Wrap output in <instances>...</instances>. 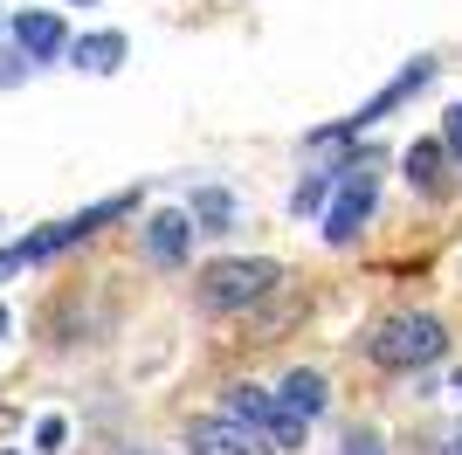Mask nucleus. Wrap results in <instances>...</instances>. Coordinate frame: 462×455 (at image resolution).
Masks as SVG:
<instances>
[{"mask_svg": "<svg viewBox=\"0 0 462 455\" xmlns=\"http://www.w3.org/2000/svg\"><path fill=\"white\" fill-rule=\"evenodd\" d=\"M132 208H138V193H111V200H97V208L69 214V221H49L42 235H21L14 248H0V276H14V269H28V263H49V255H62V248L90 242L104 221H125Z\"/></svg>", "mask_w": 462, "mask_h": 455, "instance_id": "f03ea898", "label": "nucleus"}, {"mask_svg": "<svg viewBox=\"0 0 462 455\" xmlns=\"http://www.w3.org/2000/svg\"><path fill=\"white\" fill-rule=\"evenodd\" d=\"M0 455H14V449H0Z\"/></svg>", "mask_w": 462, "mask_h": 455, "instance_id": "412c9836", "label": "nucleus"}, {"mask_svg": "<svg viewBox=\"0 0 462 455\" xmlns=\"http://www.w3.org/2000/svg\"><path fill=\"white\" fill-rule=\"evenodd\" d=\"M69 62L90 76H111L117 62H125V35H77L69 42Z\"/></svg>", "mask_w": 462, "mask_h": 455, "instance_id": "f8f14e48", "label": "nucleus"}, {"mask_svg": "<svg viewBox=\"0 0 462 455\" xmlns=\"http://www.w3.org/2000/svg\"><path fill=\"white\" fill-rule=\"evenodd\" d=\"M448 352V331L442 318H428V311H393L366 331V359L386 366V373H421Z\"/></svg>", "mask_w": 462, "mask_h": 455, "instance_id": "f257e3e1", "label": "nucleus"}, {"mask_svg": "<svg viewBox=\"0 0 462 455\" xmlns=\"http://www.w3.org/2000/svg\"><path fill=\"white\" fill-rule=\"evenodd\" d=\"M448 159H456V152H448L442 138H414V145H407V180L421 193H448Z\"/></svg>", "mask_w": 462, "mask_h": 455, "instance_id": "1a4fd4ad", "label": "nucleus"}, {"mask_svg": "<svg viewBox=\"0 0 462 455\" xmlns=\"http://www.w3.org/2000/svg\"><path fill=\"white\" fill-rule=\"evenodd\" d=\"M7 324H14V318H7V311H0V339H7Z\"/></svg>", "mask_w": 462, "mask_h": 455, "instance_id": "a211bd4d", "label": "nucleus"}, {"mask_svg": "<svg viewBox=\"0 0 462 455\" xmlns=\"http://www.w3.org/2000/svg\"><path fill=\"white\" fill-rule=\"evenodd\" d=\"M187 449L193 455H276V441L263 435V428H249V421L221 414V421H193V428H187Z\"/></svg>", "mask_w": 462, "mask_h": 455, "instance_id": "423d86ee", "label": "nucleus"}, {"mask_svg": "<svg viewBox=\"0 0 462 455\" xmlns=\"http://www.w3.org/2000/svg\"><path fill=\"white\" fill-rule=\"evenodd\" d=\"M290 407V414H304V421H318L325 414V400H331V386H325V373H310V366H297V373L283 379V394H276Z\"/></svg>", "mask_w": 462, "mask_h": 455, "instance_id": "9d476101", "label": "nucleus"}, {"mask_svg": "<svg viewBox=\"0 0 462 455\" xmlns=\"http://www.w3.org/2000/svg\"><path fill=\"white\" fill-rule=\"evenodd\" d=\"M14 42H21V56L28 62H56V56H69V28H62L56 14H28V7H21V21H14Z\"/></svg>", "mask_w": 462, "mask_h": 455, "instance_id": "0eeeda50", "label": "nucleus"}, {"mask_svg": "<svg viewBox=\"0 0 462 455\" xmlns=\"http://www.w3.org/2000/svg\"><path fill=\"white\" fill-rule=\"evenodd\" d=\"M373 200H380V172H373V159H346V166H338V200L325 208V242L346 248L352 235L366 228Z\"/></svg>", "mask_w": 462, "mask_h": 455, "instance_id": "39448f33", "label": "nucleus"}, {"mask_svg": "<svg viewBox=\"0 0 462 455\" xmlns=\"http://www.w3.org/2000/svg\"><path fill=\"white\" fill-rule=\"evenodd\" d=\"M187 214H193V228H200V235H228V228H235V193H228V187H193Z\"/></svg>", "mask_w": 462, "mask_h": 455, "instance_id": "9b49d317", "label": "nucleus"}, {"mask_svg": "<svg viewBox=\"0 0 462 455\" xmlns=\"http://www.w3.org/2000/svg\"><path fill=\"white\" fill-rule=\"evenodd\" d=\"M346 455H386V441L373 435V428H352V435H346Z\"/></svg>", "mask_w": 462, "mask_h": 455, "instance_id": "dca6fc26", "label": "nucleus"}, {"mask_svg": "<svg viewBox=\"0 0 462 455\" xmlns=\"http://www.w3.org/2000/svg\"><path fill=\"white\" fill-rule=\"evenodd\" d=\"M428 83H435V62H428V56H414V62H407V70L393 76V83H386L380 97H373V104H359L352 117H338V125H325V132H310V145H318V152H325V145H346V138H359L366 125H380L386 111H401L407 97H414V90H428Z\"/></svg>", "mask_w": 462, "mask_h": 455, "instance_id": "20e7f679", "label": "nucleus"}, {"mask_svg": "<svg viewBox=\"0 0 462 455\" xmlns=\"http://www.w3.org/2000/svg\"><path fill=\"white\" fill-rule=\"evenodd\" d=\"M228 414H235V421H249V428H263V435H270V421L283 414V400H270L263 386H228Z\"/></svg>", "mask_w": 462, "mask_h": 455, "instance_id": "ddd939ff", "label": "nucleus"}, {"mask_svg": "<svg viewBox=\"0 0 462 455\" xmlns=\"http://www.w3.org/2000/svg\"><path fill=\"white\" fill-rule=\"evenodd\" d=\"M456 394H462V373H456Z\"/></svg>", "mask_w": 462, "mask_h": 455, "instance_id": "6ab92c4d", "label": "nucleus"}, {"mask_svg": "<svg viewBox=\"0 0 462 455\" xmlns=\"http://www.w3.org/2000/svg\"><path fill=\"white\" fill-rule=\"evenodd\" d=\"M77 7H90V0H77Z\"/></svg>", "mask_w": 462, "mask_h": 455, "instance_id": "aec40b11", "label": "nucleus"}, {"mask_svg": "<svg viewBox=\"0 0 462 455\" xmlns=\"http://www.w3.org/2000/svg\"><path fill=\"white\" fill-rule=\"evenodd\" d=\"M62 435H69V428H62V414H42V421H35V449H62Z\"/></svg>", "mask_w": 462, "mask_h": 455, "instance_id": "2eb2a0df", "label": "nucleus"}, {"mask_svg": "<svg viewBox=\"0 0 462 455\" xmlns=\"http://www.w3.org/2000/svg\"><path fill=\"white\" fill-rule=\"evenodd\" d=\"M193 235H200V228H193V214H180V208H166V214H152V221H145V248H152V263H187V248H193Z\"/></svg>", "mask_w": 462, "mask_h": 455, "instance_id": "6e6552de", "label": "nucleus"}, {"mask_svg": "<svg viewBox=\"0 0 462 455\" xmlns=\"http://www.w3.org/2000/svg\"><path fill=\"white\" fill-rule=\"evenodd\" d=\"M283 283V269L270 263V255H228V263H208L200 276H193V297L208 303V311H249V303H263L270 290Z\"/></svg>", "mask_w": 462, "mask_h": 455, "instance_id": "7ed1b4c3", "label": "nucleus"}, {"mask_svg": "<svg viewBox=\"0 0 462 455\" xmlns=\"http://www.w3.org/2000/svg\"><path fill=\"white\" fill-rule=\"evenodd\" d=\"M331 187H338V172H310L304 187H297V214H318V208H331Z\"/></svg>", "mask_w": 462, "mask_h": 455, "instance_id": "4468645a", "label": "nucleus"}, {"mask_svg": "<svg viewBox=\"0 0 462 455\" xmlns=\"http://www.w3.org/2000/svg\"><path fill=\"white\" fill-rule=\"evenodd\" d=\"M442 145H448V152L462 159V97L448 104V117H442Z\"/></svg>", "mask_w": 462, "mask_h": 455, "instance_id": "f3484780", "label": "nucleus"}]
</instances>
